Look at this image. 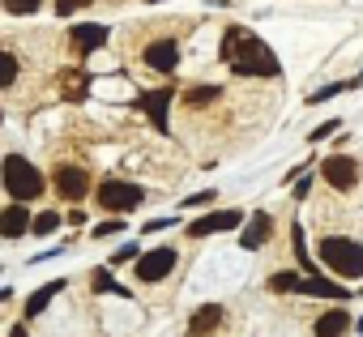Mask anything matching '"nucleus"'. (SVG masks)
Returning <instances> with one entry per match:
<instances>
[{
  "label": "nucleus",
  "mask_w": 363,
  "mask_h": 337,
  "mask_svg": "<svg viewBox=\"0 0 363 337\" xmlns=\"http://www.w3.org/2000/svg\"><path fill=\"white\" fill-rule=\"evenodd\" d=\"M0 184H5L9 201H26V205L39 201L43 188H48L43 171H39L26 154H5V158H0Z\"/></svg>",
  "instance_id": "f257e3e1"
},
{
  "label": "nucleus",
  "mask_w": 363,
  "mask_h": 337,
  "mask_svg": "<svg viewBox=\"0 0 363 337\" xmlns=\"http://www.w3.org/2000/svg\"><path fill=\"white\" fill-rule=\"evenodd\" d=\"M227 64H231V73H235V77H278V73H282L278 52H274L261 35H252V30L240 39V47L231 52V60H227Z\"/></svg>",
  "instance_id": "f03ea898"
},
{
  "label": "nucleus",
  "mask_w": 363,
  "mask_h": 337,
  "mask_svg": "<svg viewBox=\"0 0 363 337\" xmlns=\"http://www.w3.org/2000/svg\"><path fill=\"white\" fill-rule=\"evenodd\" d=\"M316 256L329 273H337L342 282H359L363 278V244L350 235H325L316 244Z\"/></svg>",
  "instance_id": "7ed1b4c3"
},
{
  "label": "nucleus",
  "mask_w": 363,
  "mask_h": 337,
  "mask_svg": "<svg viewBox=\"0 0 363 337\" xmlns=\"http://www.w3.org/2000/svg\"><path fill=\"white\" fill-rule=\"evenodd\" d=\"M145 188L141 184H133V180H120V176H107L99 188H94V201H99V210L103 214H137L141 205H145Z\"/></svg>",
  "instance_id": "20e7f679"
},
{
  "label": "nucleus",
  "mask_w": 363,
  "mask_h": 337,
  "mask_svg": "<svg viewBox=\"0 0 363 337\" xmlns=\"http://www.w3.org/2000/svg\"><path fill=\"white\" fill-rule=\"evenodd\" d=\"M171 103H175V86H158V90H141L137 94V111L150 120V128L158 137L171 132Z\"/></svg>",
  "instance_id": "39448f33"
},
{
  "label": "nucleus",
  "mask_w": 363,
  "mask_h": 337,
  "mask_svg": "<svg viewBox=\"0 0 363 337\" xmlns=\"http://www.w3.org/2000/svg\"><path fill=\"white\" fill-rule=\"evenodd\" d=\"M175 265H179V252H175L171 244H162V248H150V252H141V256L133 261V273H137V282L154 286V282L171 278V273H175Z\"/></svg>",
  "instance_id": "423d86ee"
},
{
  "label": "nucleus",
  "mask_w": 363,
  "mask_h": 337,
  "mask_svg": "<svg viewBox=\"0 0 363 337\" xmlns=\"http://www.w3.org/2000/svg\"><path fill=\"white\" fill-rule=\"evenodd\" d=\"M244 210H214V214H201L189 222V239H206V235H227V231H240L244 227Z\"/></svg>",
  "instance_id": "0eeeda50"
},
{
  "label": "nucleus",
  "mask_w": 363,
  "mask_h": 337,
  "mask_svg": "<svg viewBox=\"0 0 363 337\" xmlns=\"http://www.w3.org/2000/svg\"><path fill=\"white\" fill-rule=\"evenodd\" d=\"M320 176H325V184L329 188H337V193H350L354 184H359V162L350 158V154H329L325 162H320Z\"/></svg>",
  "instance_id": "6e6552de"
},
{
  "label": "nucleus",
  "mask_w": 363,
  "mask_h": 337,
  "mask_svg": "<svg viewBox=\"0 0 363 337\" xmlns=\"http://www.w3.org/2000/svg\"><path fill=\"white\" fill-rule=\"evenodd\" d=\"M141 60H145V69H154V73L171 77V73L179 69V43H175L171 35H167V39H154V43H145Z\"/></svg>",
  "instance_id": "1a4fd4ad"
},
{
  "label": "nucleus",
  "mask_w": 363,
  "mask_h": 337,
  "mask_svg": "<svg viewBox=\"0 0 363 337\" xmlns=\"http://www.w3.org/2000/svg\"><path fill=\"white\" fill-rule=\"evenodd\" d=\"M269 235H274V214L269 210H252L244 218V227H240V248L244 252H257V248H265Z\"/></svg>",
  "instance_id": "9d476101"
},
{
  "label": "nucleus",
  "mask_w": 363,
  "mask_h": 337,
  "mask_svg": "<svg viewBox=\"0 0 363 337\" xmlns=\"http://www.w3.org/2000/svg\"><path fill=\"white\" fill-rule=\"evenodd\" d=\"M30 205L26 201H9L0 205V239H26L30 235Z\"/></svg>",
  "instance_id": "9b49d317"
},
{
  "label": "nucleus",
  "mask_w": 363,
  "mask_h": 337,
  "mask_svg": "<svg viewBox=\"0 0 363 337\" xmlns=\"http://www.w3.org/2000/svg\"><path fill=\"white\" fill-rule=\"evenodd\" d=\"M52 184H56V193L65 197V201H82L86 193H90V171L86 166H56V176H52Z\"/></svg>",
  "instance_id": "f8f14e48"
},
{
  "label": "nucleus",
  "mask_w": 363,
  "mask_h": 337,
  "mask_svg": "<svg viewBox=\"0 0 363 337\" xmlns=\"http://www.w3.org/2000/svg\"><path fill=\"white\" fill-rule=\"evenodd\" d=\"M299 295L329 299V303H346V299H350V286H346V282H333V278H325V273H303Z\"/></svg>",
  "instance_id": "ddd939ff"
},
{
  "label": "nucleus",
  "mask_w": 363,
  "mask_h": 337,
  "mask_svg": "<svg viewBox=\"0 0 363 337\" xmlns=\"http://www.w3.org/2000/svg\"><path fill=\"white\" fill-rule=\"evenodd\" d=\"M107 26L103 22H77V26H69V43L77 47V56H90V52H99L103 43H107Z\"/></svg>",
  "instance_id": "4468645a"
},
{
  "label": "nucleus",
  "mask_w": 363,
  "mask_h": 337,
  "mask_svg": "<svg viewBox=\"0 0 363 337\" xmlns=\"http://www.w3.org/2000/svg\"><path fill=\"white\" fill-rule=\"evenodd\" d=\"M350 333V312L346 307H325L312 320V337H346Z\"/></svg>",
  "instance_id": "2eb2a0df"
},
{
  "label": "nucleus",
  "mask_w": 363,
  "mask_h": 337,
  "mask_svg": "<svg viewBox=\"0 0 363 337\" xmlns=\"http://www.w3.org/2000/svg\"><path fill=\"white\" fill-rule=\"evenodd\" d=\"M223 303H201L197 312H193V320H189V337H210L218 324H223Z\"/></svg>",
  "instance_id": "dca6fc26"
},
{
  "label": "nucleus",
  "mask_w": 363,
  "mask_h": 337,
  "mask_svg": "<svg viewBox=\"0 0 363 337\" xmlns=\"http://www.w3.org/2000/svg\"><path fill=\"white\" fill-rule=\"evenodd\" d=\"M65 286H69V278H56V282H43L39 290H30V299H26V307H22V312H26L30 320H35V316H43V312H48V303H52V299H56V295H60Z\"/></svg>",
  "instance_id": "f3484780"
},
{
  "label": "nucleus",
  "mask_w": 363,
  "mask_h": 337,
  "mask_svg": "<svg viewBox=\"0 0 363 337\" xmlns=\"http://www.w3.org/2000/svg\"><path fill=\"white\" fill-rule=\"evenodd\" d=\"M359 86H363L359 77H350V81H329V86H320V90H308L303 103H308V107H325L329 98H337V94H346V90H359Z\"/></svg>",
  "instance_id": "a211bd4d"
},
{
  "label": "nucleus",
  "mask_w": 363,
  "mask_h": 337,
  "mask_svg": "<svg viewBox=\"0 0 363 337\" xmlns=\"http://www.w3.org/2000/svg\"><path fill=\"white\" fill-rule=\"evenodd\" d=\"M299 282H303V269H278L269 273V295H299Z\"/></svg>",
  "instance_id": "6ab92c4d"
},
{
  "label": "nucleus",
  "mask_w": 363,
  "mask_h": 337,
  "mask_svg": "<svg viewBox=\"0 0 363 337\" xmlns=\"http://www.w3.org/2000/svg\"><path fill=\"white\" fill-rule=\"evenodd\" d=\"M291 252H295V261H299V269H303V273H320V265L308 256V244H303V222H291Z\"/></svg>",
  "instance_id": "aec40b11"
},
{
  "label": "nucleus",
  "mask_w": 363,
  "mask_h": 337,
  "mask_svg": "<svg viewBox=\"0 0 363 337\" xmlns=\"http://www.w3.org/2000/svg\"><path fill=\"white\" fill-rule=\"evenodd\" d=\"M218 98H223V86H193V90H184V107H193V111H201V107H210Z\"/></svg>",
  "instance_id": "412c9836"
},
{
  "label": "nucleus",
  "mask_w": 363,
  "mask_h": 337,
  "mask_svg": "<svg viewBox=\"0 0 363 337\" xmlns=\"http://www.w3.org/2000/svg\"><path fill=\"white\" fill-rule=\"evenodd\" d=\"M65 227V218L56 214V210H43V214H35L30 218V231H35V239H48V235H56Z\"/></svg>",
  "instance_id": "4be33fe9"
},
{
  "label": "nucleus",
  "mask_w": 363,
  "mask_h": 337,
  "mask_svg": "<svg viewBox=\"0 0 363 337\" xmlns=\"http://www.w3.org/2000/svg\"><path fill=\"white\" fill-rule=\"evenodd\" d=\"M90 286H94V295H120V299H128V286H120L111 278V269H94L90 273Z\"/></svg>",
  "instance_id": "5701e85b"
},
{
  "label": "nucleus",
  "mask_w": 363,
  "mask_h": 337,
  "mask_svg": "<svg viewBox=\"0 0 363 337\" xmlns=\"http://www.w3.org/2000/svg\"><path fill=\"white\" fill-rule=\"evenodd\" d=\"M18 73H22V60H18L9 47H0V90H13Z\"/></svg>",
  "instance_id": "b1692460"
},
{
  "label": "nucleus",
  "mask_w": 363,
  "mask_h": 337,
  "mask_svg": "<svg viewBox=\"0 0 363 337\" xmlns=\"http://www.w3.org/2000/svg\"><path fill=\"white\" fill-rule=\"evenodd\" d=\"M244 35H248V26H227V30H223V43H218V56H223V60H231V52L240 47V39H244Z\"/></svg>",
  "instance_id": "393cba45"
},
{
  "label": "nucleus",
  "mask_w": 363,
  "mask_h": 337,
  "mask_svg": "<svg viewBox=\"0 0 363 337\" xmlns=\"http://www.w3.org/2000/svg\"><path fill=\"white\" fill-rule=\"evenodd\" d=\"M39 5H43V0H0V9L13 13V18H30V13H39Z\"/></svg>",
  "instance_id": "a878e982"
},
{
  "label": "nucleus",
  "mask_w": 363,
  "mask_h": 337,
  "mask_svg": "<svg viewBox=\"0 0 363 337\" xmlns=\"http://www.w3.org/2000/svg\"><path fill=\"white\" fill-rule=\"evenodd\" d=\"M128 222L116 214V218H103V222H94V231H90V239H111V235H120Z\"/></svg>",
  "instance_id": "bb28decb"
},
{
  "label": "nucleus",
  "mask_w": 363,
  "mask_h": 337,
  "mask_svg": "<svg viewBox=\"0 0 363 337\" xmlns=\"http://www.w3.org/2000/svg\"><path fill=\"white\" fill-rule=\"evenodd\" d=\"M308 197H312V171H303V176L291 184V201H295V205H303Z\"/></svg>",
  "instance_id": "cd10ccee"
},
{
  "label": "nucleus",
  "mask_w": 363,
  "mask_h": 337,
  "mask_svg": "<svg viewBox=\"0 0 363 337\" xmlns=\"http://www.w3.org/2000/svg\"><path fill=\"white\" fill-rule=\"evenodd\" d=\"M218 201V188H206V193H193V197H184V210H210Z\"/></svg>",
  "instance_id": "c85d7f7f"
},
{
  "label": "nucleus",
  "mask_w": 363,
  "mask_h": 337,
  "mask_svg": "<svg viewBox=\"0 0 363 337\" xmlns=\"http://www.w3.org/2000/svg\"><path fill=\"white\" fill-rule=\"evenodd\" d=\"M137 256H141V244L128 239V244H120V248L111 252V265H128V261H137Z\"/></svg>",
  "instance_id": "c756f323"
},
{
  "label": "nucleus",
  "mask_w": 363,
  "mask_h": 337,
  "mask_svg": "<svg viewBox=\"0 0 363 337\" xmlns=\"http://www.w3.org/2000/svg\"><path fill=\"white\" fill-rule=\"evenodd\" d=\"M333 132H342V120H325V124H316V128L308 132V145H316V141H325V137H333Z\"/></svg>",
  "instance_id": "7c9ffc66"
},
{
  "label": "nucleus",
  "mask_w": 363,
  "mask_h": 337,
  "mask_svg": "<svg viewBox=\"0 0 363 337\" xmlns=\"http://www.w3.org/2000/svg\"><path fill=\"white\" fill-rule=\"evenodd\" d=\"M171 227H179V218H175V214H162V218H150V222L141 227V235H158V231H171Z\"/></svg>",
  "instance_id": "2f4dec72"
},
{
  "label": "nucleus",
  "mask_w": 363,
  "mask_h": 337,
  "mask_svg": "<svg viewBox=\"0 0 363 337\" xmlns=\"http://www.w3.org/2000/svg\"><path fill=\"white\" fill-rule=\"evenodd\" d=\"M86 5H94V0H56V13H60V18H73V13H82Z\"/></svg>",
  "instance_id": "473e14b6"
},
{
  "label": "nucleus",
  "mask_w": 363,
  "mask_h": 337,
  "mask_svg": "<svg viewBox=\"0 0 363 337\" xmlns=\"http://www.w3.org/2000/svg\"><path fill=\"white\" fill-rule=\"evenodd\" d=\"M9 337H30V333H26V324H13V329H9Z\"/></svg>",
  "instance_id": "72a5a7b5"
},
{
  "label": "nucleus",
  "mask_w": 363,
  "mask_h": 337,
  "mask_svg": "<svg viewBox=\"0 0 363 337\" xmlns=\"http://www.w3.org/2000/svg\"><path fill=\"white\" fill-rule=\"evenodd\" d=\"M5 299H13V290H9V286H0V303H5Z\"/></svg>",
  "instance_id": "f704fd0d"
},
{
  "label": "nucleus",
  "mask_w": 363,
  "mask_h": 337,
  "mask_svg": "<svg viewBox=\"0 0 363 337\" xmlns=\"http://www.w3.org/2000/svg\"><path fill=\"white\" fill-rule=\"evenodd\" d=\"M145 5H162V0H145Z\"/></svg>",
  "instance_id": "c9c22d12"
},
{
  "label": "nucleus",
  "mask_w": 363,
  "mask_h": 337,
  "mask_svg": "<svg viewBox=\"0 0 363 337\" xmlns=\"http://www.w3.org/2000/svg\"><path fill=\"white\" fill-rule=\"evenodd\" d=\"M359 81H363V73H359Z\"/></svg>",
  "instance_id": "e433bc0d"
},
{
  "label": "nucleus",
  "mask_w": 363,
  "mask_h": 337,
  "mask_svg": "<svg viewBox=\"0 0 363 337\" xmlns=\"http://www.w3.org/2000/svg\"><path fill=\"white\" fill-rule=\"evenodd\" d=\"M0 120H5V115H0Z\"/></svg>",
  "instance_id": "4c0bfd02"
}]
</instances>
